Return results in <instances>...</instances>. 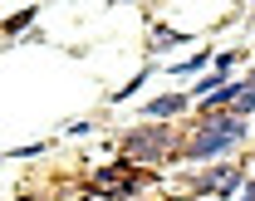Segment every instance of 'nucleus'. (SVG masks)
Listing matches in <instances>:
<instances>
[{"label": "nucleus", "mask_w": 255, "mask_h": 201, "mask_svg": "<svg viewBox=\"0 0 255 201\" xmlns=\"http://www.w3.org/2000/svg\"><path fill=\"white\" fill-rule=\"evenodd\" d=\"M187 103H191L187 94H162V99H152L147 108H142V113H147V118H177Z\"/></svg>", "instance_id": "nucleus-3"}, {"label": "nucleus", "mask_w": 255, "mask_h": 201, "mask_svg": "<svg viewBox=\"0 0 255 201\" xmlns=\"http://www.w3.org/2000/svg\"><path fill=\"white\" fill-rule=\"evenodd\" d=\"M246 142V118H236V113H221V118H206L187 142V157H221L231 147H241Z\"/></svg>", "instance_id": "nucleus-1"}, {"label": "nucleus", "mask_w": 255, "mask_h": 201, "mask_svg": "<svg viewBox=\"0 0 255 201\" xmlns=\"http://www.w3.org/2000/svg\"><path fill=\"white\" fill-rule=\"evenodd\" d=\"M251 108H255V84H251V79H246V94H241V103H236L231 113H236V118H246Z\"/></svg>", "instance_id": "nucleus-6"}, {"label": "nucleus", "mask_w": 255, "mask_h": 201, "mask_svg": "<svg viewBox=\"0 0 255 201\" xmlns=\"http://www.w3.org/2000/svg\"><path fill=\"white\" fill-rule=\"evenodd\" d=\"M206 64H216V54H211V49H201V54H191V59H182V64L172 69V74H201Z\"/></svg>", "instance_id": "nucleus-5"}, {"label": "nucleus", "mask_w": 255, "mask_h": 201, "mask_svg": "<svg viewBox=\"0 0 255 201\" xmlns=\"http://www.w3.org/2000/svg\"><path fill=\"white\" fill-rule=\"evenodd\" d=\"M231 69H236V49H221V54H216V74H231Z\"/></svg>", "instance_id": "nucleus-8"}, {"label": "nucleus", "mask_w": 255, "mask_h": 201, "mask_svg": "<svg viewBox=\"0 0 255 201\" xmlns=\"http://www.w3.org/2000/svg\"><path fill=\"white\" fill-rule=\"evenodd\" d=\"M251 84H255V74H251Z\"/></svg>", "instance_id": "nucleus-10"}, {"label": "nucleus", "mask_w": 255, "mask_h": 201, "mask_svg": "<svg viewBox=\"0 0 255 201\" xmlns=\"http://www.w3.org/2000/svg\"><path fill=\"white\" fill-rule=\"evenodd\" d=\"M172 147H177L172 128H137V133L123 137V157L128 162H162Z\"/></svg>", "instance_id": "nucleus-2"}, {"label": "nucleus", "mask_w": 255, "mask_h": 201, "mask_svg": "<svg viewBox=\"0 0 255 201\" xmlns=\"http://www.w3.org/2000/svg\"><path fill=\"white\" fill-rule=\"evenodd\" d=\"M113 5H118V0H113Z\"/></svg>", "instance_id": "nucleus-11"}, {"label": "nucleus", "mask_w": 255, "mask_h": 201, "mask_svg": "<svg viewBox=\"0 0 255 201\" xmlns=\"http://www.w3.org/2000/svg\"><path fill=\"white\" fill-rule=\"evenodd\" d=\"M152 39H157V44H187V34H177V30H152Z\"/></svg>", "instance_id": "nucleus-7"}, {"label": "nucleus", "mask_w": 255, "mask_h": 201, "mask_svg": "<svg viewBox=\"0 0 255 201\" xmlns=\"http://www.w3.org/2000/svg\"><path fill=\"white\" fill-rule=\"evenodd\" d=\"M34 15H39V5H30V10H15L10 20H5V34H25L34 25Z\"/></svg>", "instance_id": "nucleus-4"}, {"label": "nucleus", "mask_w": 255, "mask_h": 201, "mask_svg": "<svg viewBox=\"0 0 255 201\" xmlns=\"http://www.w3.org/2000/svg\"><path fill=\"white\" fill-rule=\"evenodd\" d=\"M39 152H44V142H30V147H10V157H15V162H20V157H39Z\"/></svg>", "instance_id": "nucleus-9"}]
</instances>
